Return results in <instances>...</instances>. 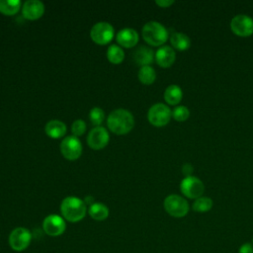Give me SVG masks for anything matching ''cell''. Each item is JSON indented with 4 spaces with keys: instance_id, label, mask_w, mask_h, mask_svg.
<instances>
[{
    "instance_id": "1",
    "label": "cell",
    "mask_w": 253,
    "mask_h": 253,
    "mask_svg": "<svg viewBox=\"0 0 253 253\" xmlns=\"http://www.w3.org/2000/svg\"><path fill=\"white\" fill-rule=\"evenodd\" d=\"M107 125L111 131L116 134H126L129 132L134 126L132 114L126 109H117L110 113L107 119Z\"/></svg>"
},
{
    "instance_id": "2",
    "label": "cell",
    "mask_w": 253,
    "mask_h": 253,
    "mask_svg": "<svg viewBox=\"0 0 253 253\" xmlns=\"http://www.w3.org/2000/svg\"><path fill=\"white\" fill-rule=\"evenodd\" d=\"M60 211L67 221L77 222L83 219L86 214V204L77 197H66L61 202Z\"/></svg>"
},
{
    "instance_id": "3",
    "label": "cell",
    "mask_w": 253,
    "mask_h": 253,
    "mask_svg": "<svg viewBox=\"0 0 253 253\" xmlns=\"http://www.w3.org/2000/svg\"><path fill=\"white\" fill-rule=\"evenodd\" d=\"M142 37L148 44L158 46L165 43L168 40V31L159 22L150 21L143 26Z\"/></svg>"
},
{
    "instance_id": "4",
    "label": "cell",
    "mask_w": 253,
    "mask_h": 253,
    "mask_svg": "<svg viewBox=\"0 0 253 253\" xmlns=\"http://www.w3.org/2000/svg\"><path fill=\"white\" fill-rule=\"evenodd\" d=\"M164 209L168 214L173 217H183L189 211L188 202L179 195H169L163 202Z\"/></svg>"
},
{
    "instance_id": "5",
    "label": "cell",
    "mask_w": 253,
    "mask_h": 253,
    "mask_svg": "<svg viewBox=\"0 0 253 253\" xmlns=\"http://www.w3.org/2000/svg\"><path fill=\"white\" fill-rule=\"evenodd\" d=\"M172 117V111L168 106L162 103H156L151 106L147 112V119L154 126H166Z\"/></svg>"
},
{
    "instance_id": "6",
    "label": "cell",
    "mask_w": 253,
    "mask_h": 253,
    "mask_svg": "<svg viewBox=\"0 0 253 253\" xmlns=\"http://www.w3.org/2000/svg\"><path fill=\"white\" fill-rule=\"evenodd\" d=\"M32 241V233L26 227H16L13 229L8 238L10 247L17 252L26 250Z\"/></svg>"
},
{
    "instance_id": "7",
    "label": "cell",
    "mask_w": 253,
    "mask_h": 253,
    "mask_svg": "<svg viewBox=\"0 0 253 253\" xmlns=\"http://www.w3.org/2000/svg\"><path fill=\"white\" fill-rule=\"evenodd\" d=\"M180 191L185 197L196 200L202 197L205 191V185L198 177L187 176L180 183Z\"/></svg>"
},
{
    "instance_id": "8",
    "label": "cell",
    "mask_w": 253,
    "mask_h": 253,
    "mask_svg": "<svg viewBox=\"0 0 253 253\" xmlns=\"http://www.w3.org/2000/svg\"><path fill=\"white\" fill-rule=\"evenodd\" d=\"M90 37L98 44H106L114 38V28L108 22L96 23L91 31Z\"/></svg>"
},
{
    "instance_id": "9",
    "label": "cell",
    "mask_w": 253,
    "mask_h": 253,
    "mask_svg": "<svg viewBox=\"0 0 253 253\" xmlns=\"http://www.w3.org/2000/svg\"><path fill=\"white\" fill-rule=\"evenodd\" d=\"M230 29L236 36L249 37L253 34V19L244 14L236 15L230 22Z\"/></svg>"
},
{
    "instance_id": "10",
    "label": "cell",
    "mask_w": 253,
    "mask_h": 253,
    "mask_svg": "<svg viewBox=\"0 0 253 253\" xmlns=\"http://www.w3.org/2000/svg\"><path fill=\"white\" fill-rule=\"evenodd\" d=\"M60 151L68 160H76L82 154V144L77 136L68 135L60 143Z\"/></svg>"
},
{
    "instance_id": "11",
    "label": "cell",
    "mask_w": 253,
    "mask_h": 253,
    "mask_svg": "<svg viewBox=\"0 0 253 253\" xmlns=\"http://www.w3.org/2000/svg\"><path fill=\"white\" fill-rule=\"evenodd\" d=\"M42 229L49 236H59L66 229V223L62 216L49 214L42 221Z\"/></svg>"
},
{
    "instance_id": "12",
    "label": "cell",
    "mask_w": 253,
    "mask_h": 253,
    "mask_svg": "<svg viewBox=\"0 0 253 253\" xmlns=\"http://www.w3.org/2000/svg\"><path fill=\"white\" fill-rule=\"evenodd\" d=\"M110 140V135L107 129L103 126H95L93 127L87 136L88 145L95 150H99L104 148Z\"/></svg>"
},
{
    "instance_id": "13",
    "label": "cell",
    "mask_w": 253,
    "mask_h": 253,
    "mask_svg": "<svg viewBox=\"0 0 253 253\" xmlns=\"http://www.w3.org/2000/svg\"><path fill=\"white\" fill-rule=\"evenodd\" d=\"M44 13V5L40 0H27L22 7V14L28 20H37Z\"/></svg>"
},
{
    "instance_id": "14",
    "label": "cell",
    "mask_w": 253,
    "mask_h": 253,
    "mask_svg": "<svg viewBox=\"0 0 253 253\" xmlns=\"http://www.w3.org/2000/svg\"><path fill=\"white\" fill-rule=\"evenodd\" d=\"M154 57L159 66L163 68H167V67H170L175 62L176 53L171 46L163 45L156 50Z\"/></svg>"
},
{
    "instance_id": "15",
    "label": "cell",
    "mask_w": 253,
    "mask_h": 253,
    "mask_svg": "<svg viewBox=\"0 0 253 253\" xmlns=\"http://www.w3.org/2000/svg\"><path fill=\"white\" fill-rule=\"evenodd\" d=\"M116 39L122 46L129 48L138 42V34L134 29L125 28L118 32Z\"/></svg>"
},
{
    "instance_id": "16",
    "label": "cell",
    "mask_w": 253,
    "mask_h": 253,
    "mask_svg": "<svg viewBox=\"0 0 253 253\" xmlns=\"http://www.w3.org/2000/svg\"><path fill=\"white\" fill-rule=\"evenodd\" d=\"M154 52L150 47L141 45L133 53V58L136 64L142 66L149 65L154 59Z\"/></svg>"
},
{
    "instance_id": "17",
    "label": "cell",
    "mask_w": 253,
    "mask_h": 253,
    "mask_svg": "<svg viewBox=\"0 0 253 253\" xmlns=\"http://www.w3.org/2000/svg\"><path fill=\"white\" fill-rule=\"evenodd\" d=\"M44 131L51 138H59L66 133V126L61 121L51 120L46 123Z\"/></svg>"
},
{
    "instance_id": "18",
    "label": "cell",
    "mask_w": 253,
    "mask_h": 253,
    "mask_svg": "<svg viewBox=\"0 0 253 253\" xmlns=\"http://www.w3.org/2000/svg\"><path fill=\"white\" fill-rule=\"evenodd\" d=\"M183 98V91L180 86L172 84L169 85L164 91V100L169 105H177Z\"/></svg>"
},
{
    "instance_id": "19",
    "label": "cell",
    "mask_w": 253,
    "mask_h": 253,
    "mask_svg": "<svg viewBox=\"0 0 253 253\" xmlns=\"http://www.w3.org/2000/svg\"><path fill=\"white\" fill-rule=\"evenodd\" d=\"M170 42L172 46L179 51L187 50L191 46L190 38L183 33H173L170 37Z\"/></svg>"
},
{
    "instance_id": "20",
    "label": "cell",
    "mask_w": 253,
    "mask_h": 253,
    "mask_svg": "<svg viewBox=\"0 0 253 253\" xmlns=\"http://www.w3.org/2000/svg\"><path fill=\"white\" fill-rule=\"evenodd\" d=\"M89 215L95 220H104L109 216V209L102 203H93L88 209Z\"/></svg>"
},
{
    "instance_id": "21",
    "label": "cell",
    "mask_w": 253,
    "mask_h": 253,
    "mask_svg": "<svg viewBox=\"0 0 253 253\" xmlns=\"http://www.w3.org/2000/svg\"><path fill=\"white\" fill-rule=\"evenodd\" d=\"M21 8L20 0H0V12L7 16L18 13Z\"/></svg>"
},
{
    "instance_id": "22",
    "label": "cell",
    "mask_w": 253,
    "mask_h": 253,
    "mask_svg": "<svg viewBox=\"0 0 253 253\" xmlns=\"http://www.w3.org/2000/svg\"><path fill=\"white\" fill-rule=\"evenodd\" d=\"M137 77L141 83H143L145 85H149L155 81L156 72H155L154 68L151 67L150 65L142 66V67H140V69L138 71Z\"/></svg>"
},
{
    "instance_id": "23",
    "label": "cell",
    "mask_w": 253,
    "mask_h": 253,
    "mask_svg": "<svg viewBox=\"0 0 253 253\" xmlns=\"http://www.w3.org/2000/svg\"><path fill=\"white\" fill-rule=\"evenodd\" d=\"M107 57L110 62L114 64H119L124 60L125 52L121 46L117 44H112L107 49Z\"/></svg>"
},
{
    "instance_id": "24",
    "label": "cell",
    "mask_w": 253,
    "mask_h": 253,
    "mask_svg": "<svg viewBox=\"0 0 253 253\" xmlns=\"http://www.w3.org/2000/svg\"><path fill=\"white\" fill-rule=\"evenodd\" d=\"M212 200L209 197H200L195 200L192 209L197 212H207L212 208Z\"/></svg>"
},
{
    "instance_id": "25",
    "label": "cell",
    "mask_w": 253,
    "mask_h": 253,
    "mask_svg": "<svg viewBox=\"0 0 253 253\" xmlns=\"http://www.w3.org/2000/svg\"><path fill=\"white\" fill-rule=\"evenodd\" d=\"M104 119H105V113H104V111L101 108L95 107V108L90 110V112H89V120H90V122L94 126H99L103 123Z\"/></svg>"
},
{
    "instance_id": "26",
    "label": "cell",
    "mask_w": 253,
    "mask_h": 253,
    "mask_svg": "<svg viewBox=\"0 0 253 253\" xmlns=\"http://www.w3.org/2000/svg\"><path fill=\"white\" fill-rule=\"evenodd\" d=\"M172 117L177 122H185L190 117V110L186 106H177L172 111Z\"/></svg>"
},
{
    "instance_id": "27",
    "label": "cell",
    "mask_w": 253,
    "mask_h": 253,
    "mask_svg": "<svg viewBox=\"0 0 253 253\" xmlns=\"http://www.w3.org/2000/svg\"><path fill=\"white\" fill-rule=\"evenodd\" d=\"M86 130V124L82 120H76L72 123L71 126V131L74 136H80L82 135Z\"/></svg>"
},
{
    "instance_id": "28",
    "label": "cell",
    "mask_w": 253,
    "mask_h": 253,
    "mask_svg": "<svg viewBox=\"0 0 253 253\" xmlns=\"http://www.w3.org/2000/svg\"><path fill=\"white\" fill-rule=\"evenodd\" d=\"M238 253H253V246L250 243H244L239 247Z\"/></svg>"
},
{
    "instance_id": "29",
    "label": "cell",
    "mask_w": 253,
    "mask_h": 253,
    "mask_svg": "<svg viewBox=\"0 0 253 253\" xmlns=\"http://www.w3.org/2000/svg\"><path fill=\"white\" fill-rule=\"evenodd\" d=\"M193 171H194V168H193V166H192L191 164H189V163L184 164L183 167H182V172L186 175V177H187V176H192L191 174L193 173Z\"/></svg>"
},
{
    "instance_id": "30",
    "label": "cell",
    "mask_w": 253,
    "mask_h": 253,
    "mask_svg": "<svg viewBox=\"0 0 253 253\" xmlns=\"http://www.w3.org/2000/svg\"><path fill=\"white\" fill-rule=\"evenodd\" d=\"M155 3L162 8H167V7L171 6L174 3V1H172V0H157V1H155Z\"/></svg>"
}]
</instances>
